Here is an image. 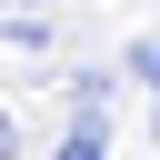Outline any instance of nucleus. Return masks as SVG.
Wrapping results in <instances>:
<instances>
[{"instance_id":"f257e3e1","label":"nucleus","mask_w":160,"mask_h":160,"mask_svg":"<svg viewBox=\"0 0 160 160\" xmlns=\"http://www.w3.org/2000/svg\"><path fill=\"white\" fill-rule=\"evenodd\" d=\"M60 90H70V110H80V120H100V110H110V90H120V70H80V80H60Z\"/></svg>"},{"instance_id":"39448f33","label":"nucleus","mask_w":160,"mask_h":160,"mask_svg":"<svg viewBox=\"0 0 160 160\" xmlns=\"http://www.w3.org/2000/svg\"><path fill=\"white\" fill-rule=\"evenodd\" d=\"M150 140H160V110H150Z\"/></svg>"},{"instance_id":"f03ea898","label":"nucleus","mask_w":160,"mask_h":160,"mask_svg":"<svg viewBox=\"0 0 160 160\" xmlns=\"http://www.w3.org/2000/svg\"><path fill=\"white\" fill-rule=\"evenodd\" d=\"M50 160H110V120H70Z\"/></svg>"},{"instance_id":"20e7f679","label":"nucleus","mask_w":160,"mask_h":160,"mask_svg":"<svg viewBox=\"0 0 160 160\" xmlns=\"http://www.w3.org/2000/svg\"><path fill=\"white\" fill-rule=\"evenodd\" d=\"M10 150H20V120H10V110H0V160H10Z\"/></svg>"},{"instance_id":"7ed1b4c3","label":"nucleus","mask_w":160,"mask_h":160,"mask_svg":"<svg viewBox=\"0 0 160 160\" xmlns=\"http://www.w3.org/2000/svg\"><path fill=\"white\" fill-rule=\"evenodd\" d=\"M120 80H150V100H160V40H130L120 50Z\"/></svg>"}]
</instances>
